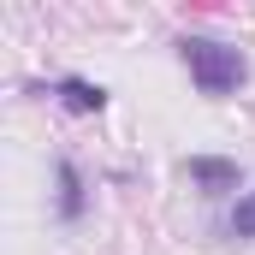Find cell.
I'll return each instance as SVG.
<instances>
[{
    "label": "cell",
    "mask_w": 255,
    "mask_h": 255,
    "mask_svg": "<svg viewBox=\"0 0 255 255\" xmlns=\"http://www.w3.org/2000/svg\"><path fill=\"white\" fill-rule=\"evenodd\" d=\"M178 60L190 71V83L202 95H238L244 89V77H250V60H244V48H232V42H214V36H184L178 42Z\"/></svg>",
    "instance_id": "obj_1"
},
{
    "label": "cell",
    "mask_w": 255,
    "mask_h": 255,
    "mask_svg": "<svg viewBox=\"0 0 255 255\" xmlns=\"http://www.w3.org/2000/svg\"><path fill=\"white\" fill-rule=\"evenodd\" d=\"M184 172H190L196 190H208V196H232L244 184V166H238V160H220V154H190Z\"/></svg>",
    "instance_id": "obj_2"
},
{
    "label": "cell",
    "mask_w": 255,
    "mask_h": 255,
    "mask_svg": "<svg viewBox=\"0 0 255 255\" xmlns=\"http://www.w3.org/2000/svg\"><path fill=\"white\" fill-rule=\"evenodd\" d=\"M48 95L60 101L65 113H107V89H101V83H89V77H60Z\"/></svg>",
    "instance_id": "obj_3"
},
{
    "label": "cell",
    "mask_w": 255,
    "mask_h": 255,
    "mask_svg": "<svg viewBox=\"0 0 255 255\" xmlns=\"http://www.w3.org/2000/svg\"><path fill=\"white\" fill-rule=\"evenodd\" d=\"M54 178H60V220H65V226H77V220H83V208H89V190H83L77 160H60V166H54Z\"/></svg>",
    "instance_id": "obj_4"
},
{
    "label": "cell",
    "mask_w": 255,
    "mask_h": 255,
    "mask_svg": "<svg viewBox=\"0 0 255 255\" xmlns=\"http://www.w3.org/2000/svg\"><path fill=\"white\" fill-rule=\"evenodd\" d=\"M226 226H232V238H255V190L232 208V220H226Z\"/></svg>",
    "instance_id": "obj_5"
}]
</instances>
